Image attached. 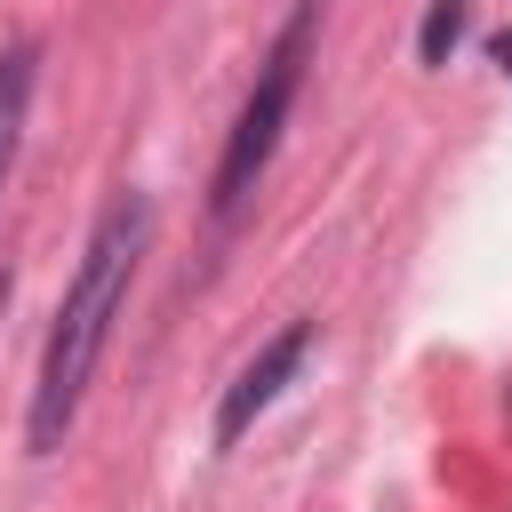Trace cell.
I'll list each match as a JSON object with an SVG mask.
<instances>
[{
  "label": "cell",
  "instance_id": "obj_4",
  "mask_svg": "<svg viewBox=\"0 0 512 512\" xmlns=\"http://www.w3.org/2000/svg\"><path fill=\"white\" fill-rule=\"evenodd\" d=\"M32 64H40L32 40H8V48H0V192H8V168H16L24 104H32Z\"/></svg>",
  "mask_w": 512,
  "mask_h": 512
},
{
  "label": "cell",
  "instance_id": "obj_2",
  "mask_svg": "<svg viewBox=\"0 0 512 512\" xmlns=\"http://www.w3.org/2000/svg\"><path fill=\"white\" fill-rule=\"evenodd\" d=\"M312 32H320V0H296V8H288V24H280V40H272V48H264V64H256V88H248V104H240L232 136H224L216 192H208V208H216V216H232V208L256 192V176H264V160H272V144H280V128H288V104H296V88H304Z\"/></svg>",
  "mask_w": 512,
  "mask_h": 512
},
{
  "label": "cell",
  "instance_id": "obj_3",
  "mask_svg": "<svg viewBox=\"0 0 512 512\" xmlns=\"http://www.w3.org/2000/svg\"><path fill=\"white\" fill-rule=\"evenodd\" d=\"M304 352H312V320H288V328H280V336L224 384V400H216V448H240V432L280 400V384L304 368Z\"/></svg>",
  "mask_w": 512,
  "mask_h": 512
},
{
  "label": "cell",
  "instance_id": "obj_5",
  "mask_svg": "<svg viewBox=\"0 0 512 512\" xmlns=\"http://www.w3.org/2000/svg\"><path fill=\"white\" fill-rule=\"evenodd\" d=\"M464 24H472V0H432L424 24H416V64H448L456 40H464Z\"/></svg>",
  "mask_w": 512,
  "mask_h": 512
},
{
  "label": "cell",
  "instance_id": "obj_1",
  "mask_svg": "<svg viewBox=\"0 0 512 512\" xmlns=\"http://www.w3.org/2000/svg\"><path fill=\"white\" fill-rule=\"evenodd\" d=\"M144 240H152V200L144 192H120L96 216V232L80 248V272H72V288L56 304V328H48V352H40V384H32V424H24L32 456H56L64 448V432L80 416V392H88V376L104 360V336H112V320L128 304V280H136Z\"/></svg>",
  "mask_w": 512,
  "mask_h": 512
},
{
  "label": "cell",
  "instance_id": "obj_6",
  "mask_svg": "<svg viewBox=\"0 0 512 512\" xmlns=\"http://www.w3.org/2000/svg\"><path fill=\"white\" fill-rule=\"evenodd\" d=\"M488 56H496V72L512 80V32H496V40H488Z\"/></svg>",
  "mask_w": 512,
  "mask_h": 512
}]
</instances>
